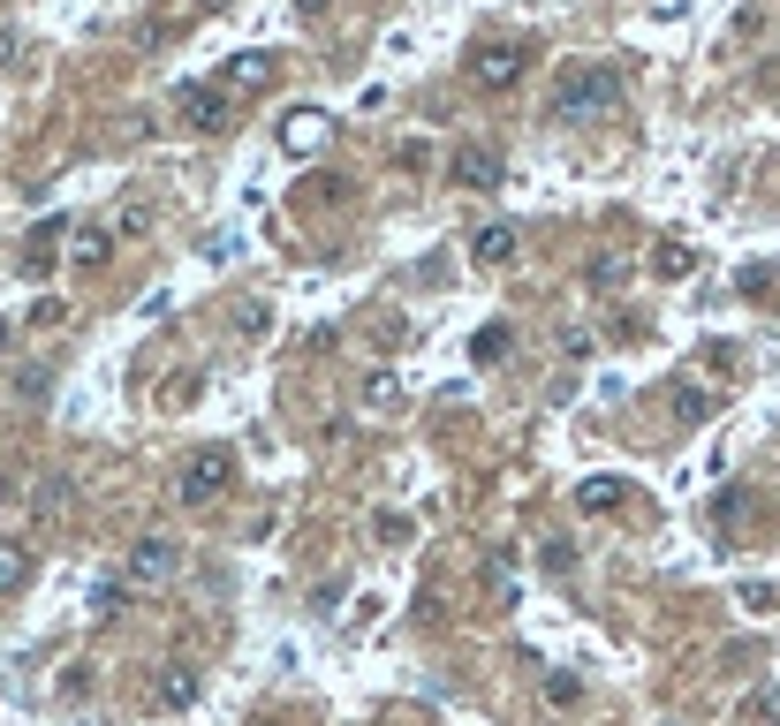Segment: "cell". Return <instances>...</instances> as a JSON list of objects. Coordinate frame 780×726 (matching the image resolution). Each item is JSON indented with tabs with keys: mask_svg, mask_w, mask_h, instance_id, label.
Instances as JSON below:
<instances>
[{
	"mask_svg": "<svg viewBox=\"0 0 780 726\" xmlns=\"http://www.w3.org/2000/svg\"><path fill=\"white\" fill-rule=\"evenodd\" d=\"M621 106V69L614 61H576L554 84V122H599Z\"/></svg>",
	"mask_w": 780,
	"mask_h": 726,
	"instance_id": "6da1fadb",
	"label": "cell"
},
{
	"mask_svg": "<svg viewBox=\"0 0 780 726\" xmlns=\"http://www.w3.org/2000/svg\"><path fill=\"white\" fill-rule=\"evenodd\" d=\"M227 477H235V454H227V447H197V454L182 462V477H174V500H182V508H213L220 492H227Z\"/></svg>",
	"mask_w": 780,
	"mask_h": 726,
	"instance_id": "7a4b0ae2",
	"label": "cell"
},
{
	"mask_svg": "<svg viewBox=\"0 0 780 726\" xmlns=\"http://www.w3.org/2000/svg\"><path fill=\"white\" fill-rule=\"evenodd\" d=\"M174 567H182V545H174L168 530H144L130 545V560H122V583H130V591H160Z\"/></svg>",
	"mask_w": 780,
	"mask_h": 726,
	"instance_id": "3957f363",
	"label": "cell"
},
{
	"mask_svg": "<svg viewBox=\"0 0 780 726\" xmlns=\"http://www.w3.org/2000/svg\"><path fill=\"white\" fill-rule=\"evenodd\" d=\"M523 69H530V53H523L516 39H493V45H477V53H470V84L477 91H516Z\"/></svg>",
	"mask_w": 780,
	"mask_h": 726,
	"instance_id": "277c9868",
	"label": "cell"
},
{
	"mask_svg": "<svg viewBox=\"0 0 780 726\" xmlns=\"http://www.w3.org/2000/svg\"><path fill=\"white\" fill-rule=\"evenodd\" d=\"M447 182L485 197V190H500V182H508V167H500V152H493V144H455V152H447Z\"/></svg>",
	"mask_w": 780,
	"mask_h": 726,
	"instance_id": "5b68a950",
	"label": "cell"
},
{
	"mask_svg": "<svg viewBox=\"0 0 780 726\" xmlns=\"http://www.w3.org/2000/svg\"><path fill=\"white\" fill-rule=\"evenodd\" d=\"M326 136H334V114H326V106H288V114H281V144H288L296 160L326 152Z\"/></svg>",
	"mask_w": 780,
	"mask_h": 726,
	"instance_id": "8992f818",
	"label": "cell"
},
{
	"mask_svg": "<svg viewBox=\"0 0 780 726\" xmlns=\"http://www.w3.org/2000/svg\"><path fill=\"white\" fill-rule=\"evenodd\" d=\"M197 688H205V674H197L190 658H174L168 674H160V688H152V704H160V712H182V704H197Z\"/></svg>",
	"mask_w": 780,
	"mask_h": 726,
	"instance_id": "52a82bcc",
	"label": "cell"
},
{
	"mask_svg": "<svg viewBox=\"0 0 780 726\" xmlns=\"http://www.w3.org/2000/svg\"><path fill=\"white\" fill-rule=\"evenodd\" d=\"M174 106H182V122H190V129H227V91H197V84H190Z\"/></svg>",
	"mask_w": 780,
	"mask_h": 726,
	"instance_id": "ba28073f",
	"label": "cell"
},
{
	"mask_svg": "<svg viewBox=\"0 0 780 726\" xmlns=\"http://www.w3.org/2000/svg\"><path fill=\"white\" fill-rule=\"evenodd\" d=\"M470 257L477 265H508V257H516V227H508V219H485L470 235Z\"/></svg>",
	"mask_w": 780,
	"mask_h": 726,
	"instance_id": "9c48e42d",
	"label": "cell"
},
{
	"mask_svg": "<svg viewBox=\"0 0 780 726\" xmlns=\"http://www.w3.org/2000/svg\"><path fill=\"white\" fill-rule=\"evenodd\" d=\"M356 401H364L372 417L402 409V371H364V379H356Z\"/></svg>",
	"mask_w": 780,
	"mask_h": 726,
	"instance_id": "30bf717a",
	"label": "cell"
},
{
	"mask_svg": "<svg viewBox=\"0 0 780 726\" xmlns=\"http://www.w3.org/2000/svg\"><path fill=\"white\" fill-rule=\"evenodd\" d=\"M576 508L584 514H614L621 508V477H584V484H576Z\"/></svg>",
	"mask_w": 780,
	"mask_h": 726,
	"instance_id": "8fae6325",
	"label": "cell"
},
{
	"mask_svg": "<svg viewBox=\"0 0 780 726\" xmlns=\"http://www.w3.org/2000/svg\"><path fill=\"white\" fill-rule=\"evenodd\" d=\"M265 84H273V53H235L227 91H265Z\"/></svg>",
	"mask_w": 780,
	"mask_h": 726,
	"instance_id": "7c38bea8",
	"label": "cell"
},
{
	"mask_svg": "<svg viewBox=\"0 0 780 726\" xmlns=\"http://www.w3.org/2000/svg\"><path fill=\"white\" fill-rule=\"evenodd\" d=\"M144 227H152V205H144V197H130V205H122V213L107 219V243H136V235H144Z\"/></svg>",
	"mask_w": 780,
	"mask_h": 726,
	"instance_id": "4fadbf2b",
	"label": "cell"
},
{
	"mask_svg": "<svg viewBox=\"0 0 780 726\" xmlns=\"http://www.w3.org/2000/svg\"><path fill=\"white\" fill-rule=\"evenodd\" d=\"M667 409H675V425H705V417H712L720 401H712L705 386H675V401H667Z\"/></svg>",
	"mask_w": 780,
	"mask_h": 726,
	"instance_id": "5bb4252c",
	"label": "cell"
},
{
	"mask_svg": "<svg viewBox=\"0 0 780 726\" xmlns=\"http://www.w3.org/2000/svg\"><path fill=\"white\" fill-rule=\"evenodd\" d=\"M372 538H379V545H394V553H402V545H409V538H417V522H409V514H402V508H379V514H372Z\"/></svg>",
	"mask_w": 780,
	"mask_h": 726,
	"instance_id": "9a60e30c",
	"label": "cell"
},
{
	"mask_svg": "<svg viewBox=\"0 0 780 726\" xmlns=\"http://www.w3.org/2000/svg\"><path fill=\"white\" fill-rule=\"evenodd\" d=\"M122 599H130V583H122V575L91 583V613H99V621H114V613H122Z\"/></svg>",
	"mask_w": 780,
	"mask_h": 726,
	"instance_id": "2e32d148",
	"label": "cell"
},
{
	"mask_svg": "<svg viewBox=\"0 0 780 726\" xmlns=\"http://www.w3.org/2000/svg\"><path fill=\"white\" fill-rule=\"evenodd\" d=\"M235 334H243V341H265V334H273V310H265V303H243V310H235Z\"/></svg>",
	"mask_w": 780,
	"mask_h": 726,
	"instance_id": "e0dca14e",
	"label": "cell"
},
{
	"mask_svg": "<svg viewBox=\"0 0 780 726\" xmlns=\"http://www.w3.org/2000/svg\"><path fill=\"white\" fill-rule=\"evenodd\" d=\"M508 341H516L508 326H485V334L470 341V356H477V364H500V356H508Z\"/></svg>",
	"mask_w": 780,
	"mask_h": 726,
	"instance_id": "ac0fdd59",
	"label": "cell"
},
{
	"mask_svg": "<svg viewBox=\"0 0 780 726\" xmlns=\"http://www.w3.org/2000/svg\"><path fill=\"white\" fill-rule=\"evenodd\" d=\"M485 583H493V605H516L523 591H516V567H508V560H493V567H485Z\"/></svg>",
	"mask_w": 780,
	"mask_h": 726,
	"instance_id": "d6986e66",
	"label": "cell"
},
{
	"mask_svg": "<svg viewBox=\"0 0 780 726\" xmlns=\"http://www.w3.org/2000/svg\"><path fill=\"white\" fill-rule=\"evenodd\" d=\"M576 696H584V682H576V674H546V704H554V712H568Z\"/></svg>",
	"mask_w": 780,
	"mask_h": 726,
	"instance_id": "ffe728a7",
	"label": "cell"
},
{
	"mask_svg": "<svg viewBox=\"0 0 780 726\" xmlns=\"http://www.w3.org/2000/svg\"><path fill=\"white\" fill-rule=\"evenodd\" d=\"M659 273H667V280H682V273H697V250H682V243H667V250H659Z\"/></svg>",
	"mask_w": 780,
	"mask_h": 726,
	"instance_id": "44dd1931",
	"label": "cell"
},
{
	"mask_svg": "<svg viewBox=\"0 0 780 726\" xmlns=\"http://www.w3.org/2000/svg\"><path fill=\"white\" fill-rule=\"evenodd\" d=\"M621 280H629V257H599L591 265V288H621Z\"/></svg>",
	"mask_w": 780,
	"mask_h": 726,
	"instance_id": "7402d4cb",
	"label": "cell"
},
{
	"mask_svg": "<svg viewBox=\"0 0 780 726\" xmlns=\"http://www.w3.org/2000/svg\"><path fill=\"white\" fill-rule=\"evenodd\" d=\"M61 318H69V303H61V296H39V303H31V334H39V326H61Z\"/></svg>",
	"mask_w": 780,
	"mask_h": 726,
	"instance_id": "603a6c76",
	"label": "cell"
},
{
	"mask_svg": "<svg viewBox=\"0 0 780 726\" xmlns=\"http://www.w3.org/2000/svg\"><path fill=\"white\" fill-rule=\"evenodd\" d=\"M16 583H23V553L0 538V591H16Z\"/></svg>",
	"mask_w": 780,
	"mask_h": 726,
	"instance_id": "cb8c5ba5",
	"label": "cell"
},
{
	"mask_svg": "<svg viewBox=\"0 0 780 726\" xmlns=\"http://www.w3.org/2000/svg\"><path fill=\"white\" fill-rule=\"evenodd\" d=\"M750 719H766V726L780 719V688H758V696H750Z\"/></svg>",
	"mask_w": 780,
	"mask_h": 726,
	"instance_id": "d4e9b609",
	"label": "cell"
},
{
	"mask_svg": "<svg viewBox=\"0 0 780 726\" xmlns=\"http://www.w3.org/2000/svg\"><path fill=\"white\" fill-rule=\"evenodd\" d=\"M561 356L568 364H591V334H561Z\"/></svg>",
	"mask_w": 780,
	"mask_h": 726,
	"instance_id": "484cf974",
	"label": "cell"
},
{
	"mask_svg": "<svg viewBox=\"0 0 780 726\" xmlns=\"http://www.w3.org/2000/svg\"><path fill=\"white\" fill-rule=\"evenodd\" d=\"M16 508H23V500H16V477H0V530L16 522Z\"/></svg>",
	"mask_w": 780,
	"mask_h": 726,
	"instance_id": "4316f807",
	"label": "cell"
},
{
	"mask_svg": "<svg viewBox=\"0 0 780 726\" xmlns=\"http://www.w3.org/2000/svg\"><path fill=\"white\" fill-rule=\"evenodd\" d=\"M8 61H16V31H0V69H8Z\"/></svg>",
	"mask_w": 780,
	"mask_h": 726,
	"instance_id": "83f0119b",
	"label": "cell"
},
{
	"mask_svg": "<svg viewBox=\"0 0 780 726\" xmlns=\"http://www.w3.org/2000/svg\"><path fill=\"white\" fill-rule=\"evenodd\" d=\"M296 8H304V16H326V8H334V0H296Z\"/></svg>",
	"mask_w": 780,
	"mask_h": 726,
	"instance_id": "f1b7e54d",
	"label": "cell"
},
{
	"mask_svg": "<svg viewBox=\"0 0 780 726\" xmlns=\"http://www.w3.org/2000/svg\"><path fill=\"white\" fill-rule=\"evenodd\" d=\"M8 348H16V326H8V318H0V356H8Z\"/></svg>",
	"mask_w": 780,
	"mask_h": 726,
	"instance_id": "f546056e",
	"label": "cell"
}]
</instances>
